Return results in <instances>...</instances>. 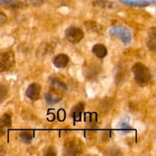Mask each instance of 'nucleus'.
<instances>
[{
	"mask_svg": "<svg viewBox=\"0 0 156 156\" xmlns=\"http://www.w3.org/2000/svg\"><path fill=\"white\" fill-rule=\"evenodd\" d=\"M19 137L21 141L24 143H30L33 139V133L29 131H23L19 134Z\"/></svg>",
	"mask_w": 156,
	"mask_h": 156,
	"instance_id": "16",
	"label": "nucleus"
},
{
	"mask_svg": "<svg viewBox=\"0 0 156 156\" xmlns=\"http://www.w3.org/2000/svg\"><path fill=\"white\" fill-rule=\"evenodd\" d=\"M110 34L112 36L117 37L125 45L130 44L132 41V34L128 28L122 26H115L110 29Z\"/></svg>",
	"mask_w": 156,
	"mask_h": 156,
	"instance_id": "2",
	"label": "nucleus"
},
{
	"mask_svg": "<svg viewBox=\"0 0 156 156\" xmlns=\"http://www.w3.org/2000/svg\"><path fill=\"white\" fill-rule=\"evenodd\" d=\"M136 82L141 86L148 85L152 79V75L149 68L142 62H137L132 69Z\"/></svg>",
	"mask_w": 156,
	"mask_h": 156,
	"instance_id": "1",
	"label": "nucleus"
},
{
	"mask_svg": "<svg viewBox=\"0 0 156 156\" xmlns=\"http://www.w3.org/2000/svg\"><path fill=\"white\" fill-rule=\"evenodd\" d=\"M65 147V154L68 155H76L81 154V149L80 144L77 143L76 140H69L66 142L64 146Z\"/></svg>",
	"mask_w": 156,
	"mask_h": 156,
	"instance_id": "6",
	"label": "nucleus"
},
{
	"mask_svg": "<svg viewBox=\"0 0 156 156\" xmlns=\"http://www.w3.org/2000/svg\"><path fill=\"white\" fill-rule=\"evenodd\" d=\"M14 0H0V4H4V3H12Z\"/></svg>",
	"mask_w": 156,
	"mask_h": 156,
	"instance_id": "22",
	"label": "nucleus"
},
{
	"mask_svg": "<svg viewBox=\"0 0 156 156\" xmlns=\"http://www.w3.org/2000/svg\"><path fill=\"white\" fill-rule=\"evenodd\" d=\"M146 44L149 50L155 51L156 48V30L155 27H151L149 30Z\"/></svg>",
	"mask_w": 156,
	"mask_h": 156,
	"instance_id": "9",
	"label": "nucleus"
},
{
	"mask_svg": "<svg viewBox=\"0 0 156 156\" xmlns=\"http://www.w3.org/2000/svg\"><path fill=\"white\" fill-rule=\"evenodd\" d=\"M41 86L40 84L37 82L31 83L26 90L25 94L28 98H30L32 101H36L39 99L41 96Z\"/></svg>",
	"mask_w": 156,
	"mask_h": 156,
	"instance_id": "5",
	"label": "nucleus"
},
{
	"mask_svg": "<svg viewBox=\"0 0 156 156\" xmlns=\"http://www.w3.org/2000/svg\"><path fill=\"white\" fill-rule=\"evenodd\" d=\"M6 21H7V16H6V15L3 13V12H0V26L4 24L6 22Z\"/></svg>",
	"mask_w": 156,
	"mask_h": 156,
	"instance_id": "20",
	"label": "nucleus"
},
{
	"mask_svg": "<svg viewBox=\"0 0 156 156\" xmlns=\"http://www.w3.org/2000/svg\"><path fill=\"white\" fill-rule=\"evenodd\" d=\"M8 87L5 84L0 83V104L3 103L8 95Z\"/></svg>",
	"mask_w": 156,
	"mask_h": 156,
	"instance_id": "18",
	"label": "nucleus"
},
{
	"mask_svg": "<svg viewBox=\"0 0 156 156\" xmlns=\"http://www.w3.org/2000/svg\"><path fill=\"white\" fill-rule=\"evenodd\" d=\"M15 65V55L12 51H5L0 53V73L12 69Z\"/></svg>",
	"mask_w": 156,
	"mask_h": 156,
	"instance_id": "3",
	"label": "nucleus"
},
{
	"mask_svg": "<svg viewBox=\"0 0 156 156\" xmlns=\"http://www.w3.org/2000/svg\"><path fill=\"white\" fill-rule=\"evenodd\" d=\"M119 1L127 5L136 6V7H146L151 4V2L148 0H119Z\"/></svg>",
	"mask_w": 156,
	"mask_h": 156,
	"instance_id": "12",
	"label": "nucleus"
},
{
	"mask_svg": "<svg viewBox=\"0 0 156 156\" xmlns=\"http://www.w3.org/2000/svg\"><path fill=\"white\" fill-rule=\"evenodd\" d=\"M28 3L32 5H36V4H40V3H42V2L44 0H26Z\"/></svg>",
	"mask_w": 156,
	"mask_h": 156,
	"instance_id": "21",
	"label": "nucleus"
},
{
	"mask_svg": "<svg viewBox=\"0 0 156 156\" xmlns=\"http://www.w3.org/2000/svg\"><path fill=\"white\" fill-rule=\"evenodd\" d=\"M120 132L122 133H127L132 130V127L129 123V120H122L120 123Z\"/></svg>",
	"mask_w": 156,
	"mask_h": 156,
	"instance_id": "17",
	"label": "nucleus"
},
{
	"mask_svg": "<svg viewBox=\"0 0 156 156\" xmlns=\"http://www.w3.org/2000/svg\"><path fill=\"white\" fill-rule=\"evenodd\" d=\"M51 81V85L53 87L56 88L59 90H63V91H66L67 90V86L65 85L64 82H62V81H60L59 79H56V78H51L50 79Z\"/></svg>",
	"mask_w": 156,
	"mask_h": 156,
	"instance_id": "15",
	"label": "nucleus"
},
{
	"mask_svg": "<svg viewBox=\"0 0 156 156\" xmlns=\"http://www.w3.org/2000/svg\"><path fill=\"white\" fill-rule=\"evenodd\" d=\"M93 4H94V5L98 6V7L105 8V9H111L113 5V3L108 1H97L94 2Z\"/></svg>",
	"mask_w": 156,
	"mask_h": 156,
	"instance_id": "19",
	"label": "nucleus"
},
{
	"mask_svg": "<svg viewBox=\"0 0 156 156\" xmlns=\"http://www.w3.org/2000/svg\"><path fill=\"white\" fill-rule=\"evenodd\" d=\"M12 126V117L10 114H5L0 117V136L5 135L6 129Z\"/></svg>",
	"mask_w": 156,
	"mask_h": 156,
	"instance_id": "7",
	"label": "nucleus"
},
{
	"mask_svg": "<svg viewBox=\"0 0 156 156\" xmlns=\"http://www.w3.org/2000/svg\"><path fill=\"white\" fill-rule=\"evenodd\" d=\"M85 26L88 30H91L94 32H99L102 30V27L96 21H88L85 23Z\"/></svg>",
	"mask_w": 156,
	"mask_h": 156,
	"instance_id": "14",
	"label": "nucleus"
},
{
	"mask_svg": "<svg viewBox=\"0 0 156 156\" xmlns=\"http://www.w3.org/2000/svg\"><path fill=\"white\" fill-rule=\"evenodd\" d=\"M84 111V105L82 103H79L73 107L71 111V116L73 120L76 121H79L82 118V114Z\"/></svg>",
	"mask_w": 156,
	"mask_h": 156,
	"instance_id": "13",
	"label": "nucleus"
},
{
	"mask_svg": "<svg viewBox=\"0 0 156 156\" xmlns=\"http://www.w3.org/2000/svg\"><path fill=\"white\" fill-rule=\"evenodd\" d=\"M92 53L99 59H103L108 54V49L104 44H98L93 46Z\"/></svg>",
	"mask_w": 156,
	"mask_h": 156,
	"instance_id": "10",
	"label": "nucleus"
},
{
	"mask_svg": "<svg viewBox=\"0 0 156 156\" xmlns=\"http://www.w3.org/2000/svg\"><path fill=\"white\" fill-rule=\"evenodd\" d=\"M53 65L57 68H65L69 62V58L67 55L60 53L53 58Z\"/></svg>",
	"mask_w": 156,
	"mask_h": 156,
	"instance_id": "8",
	"label": "nucleus"
},
{
	"mask_svg": "<svg viewBox=\"0 0 156 156\" xmlns=\"http://www.w3.org/2000/svg\"><path fill=\"white\" fill-rule=\"evenodd\" d=\"M45 98L48 105H55V104L58 103L62 100V96L59 94V93L56 92V91H53L46 93Z\"/></svg>",
	"mask_w": 156,
	"mask_h": 156,
	"instance_id": "11",
	"label": "nucleus"
},
{
	"mask_svg": "<svg viewBox=\"0 0 156 156\" xmlns=\"http://www.w3.org/2000/svg\"><path fill=\"white\" fill-rule=\"evenodd\" d=\"M66 39L72 44H77L84 38V31L79 27H70L65 32Z\"/></svg>",
	"mask_w": 156,
	"mask_h": 156,
	"instance_id": "4",
	"label": "nucleus"
},
{
	"mask_svg": "<svg viewBox=\"0 0 156 156\" xmlns=\"http://www.w3.org/2000/svg\"><path fill=\"white\" fill-rule=\"evenodd\" d=\"M5 152H4V150L2 149H0V155H4Z\"/></svg>",
	"mask_w": 156,
	"mask_h": 156,
	"instance_id": "23",
	"label": "nucleus"
}]
</instances>
